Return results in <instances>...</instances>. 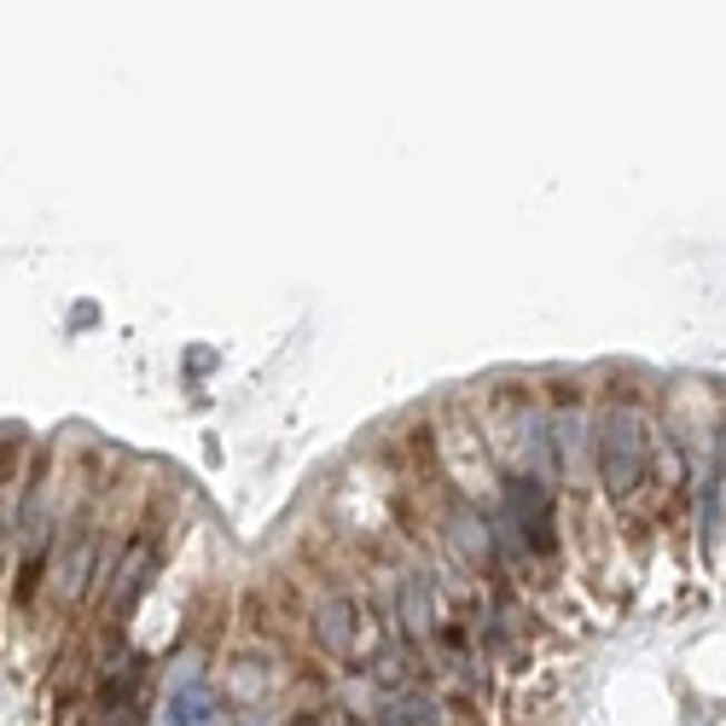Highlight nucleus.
I'll return each instance as SVG.
<instances>
[{"label":"nucleus","mask_w":726,"mask_h":726,"mask_svg":"<svg viewBox=\"0 0 726 726\" xmlns=\"http://www.w3.org/2000/svg\"><path fill=\"white\" fill-rule=\"evenodd\" d=\"M372 726H442V704L425 692H390V697H378Z\"/></svg>","instance_id":"nucleus-3"},{"label":"nucleus","mask_w":726,"mask_h":726,"mask_svg":"<svg viewBox=\"0 0 726 726\" xmlns=\"http://www.w3.org/2000/svg\"><path fill=\"white\" fill-rule=\"evenodd\" d=\"M146 569H151V547L146 540H135V547H128V558H122V569H117V605H135L140 599V587H146Z\"/></svg>","instance_id":"nucleus-8"},{"label":"nucleus","mask_w":726,"mask_h":726,"mask_svg":"<svg viewBox=\"0 0 726 726\" xmlns=\"http://www.w3.org/2000/svg\"><path fill=\"white\" fill-rule=\"evenodd\" d=\"M645 459H652V442H645V419L634 407H616L605 430H599V471L610 483V495H634L645 477Z\"/></svg>","instance_id":"nucleus-1"},{"label":"nucleus","mask_w":726,"mask_h":726,"mask_svg":"<svg viewBox=\"0 0 726 726\" xmlns=\"http://www.w3.org/2000/svg\"><path fill=\"white\" fill-rule=\"evenodd\" d=\"M454 547L471 558V564H488V553H495V540H488V524H483L471 506H454Z\"/></svg>","instance_id":"nucleus-7"},{"label":"nucleus","mask_w":726,"mask_h":726,"mask_svg":"<svg viewBox=\"0 0 726 726\" xmlns=\"http://www.w3.org/2000/svg\"><path fill=\"white\" fill-rule=\"evenodd\" d=\"M697 524H704V553H720V454L704 471V495H697Z\"/></svg>","instance_id":"nucleus-6"},{"label":"nucleus","mask_w":726,"mask_h":726,"mask_svg":"<svg viewBox=\"0 0 726 726\" xmlns=\"http://www.w3.org/2000/svg\"><path fill=\"white\" fill-rule=\"evenodd\" d=\"M331 726H344V720H331Z\"/></svg>","instance_id":"nucleus-9"},{"label":"nucleus","mask_w":726,"mask_h":726,"mask_svg":"<svg viewBox=\"0 0 726 726\" xmlns=\"http://www.w3.org/2000/svg\"><path fill=\"white\" fill-rule=\"evenodd\" d=\"M401 621H407V634H412V639L436 634V599H430L425 576H401Z\"/></svg>","instance_id":"nucleus-5"},{"label":"nucleus","mask_w":726,"mask_h":726,"mask_svg":"<svg viewBox=\"0 0 726 726\" xmlns=\"http://www.w3.org/2000/svg\"><path fill=\"white\" fill-rule=\"evenodd\" d=\"M506 506L517 511L511 529H524L535 547L547 553V547H553V511H547V495H540V483H535V477H517V483L506 488Z\"/></svg>","instance_id":"nucleus-2"},{"label":"nucleus","mask_w":726,"mask_h":726,"mask_svg":"<svg viewBox=\"0 0 726 726\" xmlns=\"http://www.w3.org/2000/svg\"><path fill=\"white\" fill-rule=\"evenodd\" d=\"M315 628H320V645L331 657H349L355 652V605L349 599H326L320 616H315Z\"/></svg>","instance_id":"nucleus-4"}]
</instances>
